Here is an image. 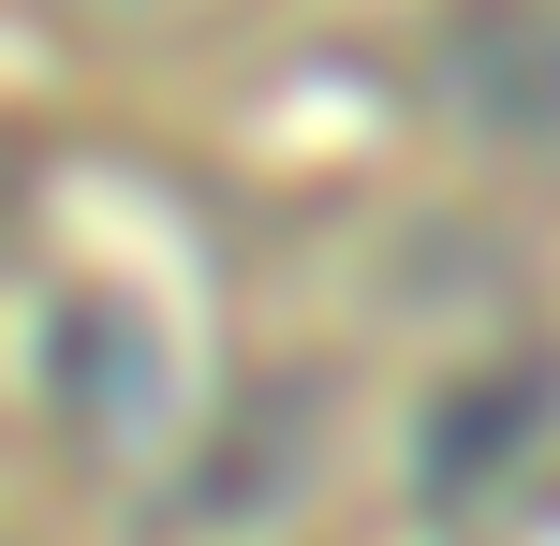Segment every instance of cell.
Returning <instances> with one entry per match:
<instances>
[{"mask_svg":"<svg viewBox=\"0 0 560 546\" xmlns=\"http://www.w3.org/2000/svg\"><path fill=\"white\" fill-rule=\"evenodd\" d=\"M45 399L74 414L89 443H133L148 399H163V340H148L118 295H59L45 311Z\"/></svg>","mask_w":560,"mask_h":546,"instance_id":"obj_3","label":"cell"},{"mask_svg":"<svg viewBox=\"0 0 560 546\" xmlns=\"http://www.w3.org/2000/svg\"><path fill=\"white\" fill-rule=\"evenodd\" d=\"M546 443H560V355H502V370H457L443 399L413 414V488L443 502V518H472Z\"/></svg>","mask_w":560,"mask_h":546,"instance_id":"obj_1","label":"cell"},{"mask_svg":"<svg viewBox=\"0 0 560 546\" xmlns=\"http://www.w3.org/2000/svg\"><path fill=\"white\" fill-rule=\"evenodd\" d=\"M280 473H310V399H295V384H266V399L252 414H236V443H222V458H207V518H252V502L280 488Z\"/></svg>","mask_w":560,"mask_h":546,"instance_id":"obj_4","label":"cell"},{"mask_svg":"<svg viewBox=\"0 0 560 546\" xmlns=\"http://www.w3.org/2000/svg\"><path fill=\"white\" fill-rule=\"evenodd\" d=\"M428 89L487 148H560V0H457L428 45Z\"/></svg>","mask_w":560,"mask_h":546,"instance_id":"obj_2","label":"cell"}]
</instances>
